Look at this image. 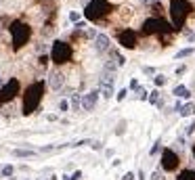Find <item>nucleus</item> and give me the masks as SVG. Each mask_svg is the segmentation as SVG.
I'll return each instance as SVG.
<instances>
[{
  "label": "nucleus",
  "mask_w": 195,
  "mask_h": 180,
  "mask_svg": "<svg viewBox=\"0 0 195 180\" xmlns=\"http://www.w3.org/2000/svg\"><path fill=\"white\" fill-rule=\"evenodd\" d=\"M86 38H97V34H95V29H92V28L86 29Z\"/></svg>",
  "instance_id": "25"
},
{
  "label": "nucleus",
  "mask_w": 195,
  "mask_h": 180,
  "mask_svg": "<svg viewBox=\"0 0 195 180\" xmlns=\"http://www.w3.org/2000/svg\"><path fill=\"white\" fill-rule=\"evenodd\" d=\"M13 155H15V157H34L36 153H34V151H29V149H15Z\"/></svg>",
  "instance_id": "15"
},
{
  "label": "nucleus",
  "mask_w": 195,
  "mask_h": 180,
  "mask_svg": "<svg viewBox=\"0 0 195 180\" xmlns=\"http://www.w3.org/2000/svg\"><path fill=\"white\" fill-rule=\"evenodd\" d=\"M69 178H71V180H80V178H82V172L78 170V172H74V174H71Z\"/></svg>",
  "instance_id": "26"
},
{
  "label": "nucleus",
  "mask_w": 195,
  "mask_h": 180,
  "mask_svg": "<svg viewBox=\"0 0 195 180\" xmlns=\"http://www.w3.org/2000/svg\"><path fill=\"white\" fill-rule=\"evenodd\" d=\"M50 59L57 63V65H63L71 59V46L67 42H61V40H55L53 44V50H50Z\"/></svg>",
  "instance_id": "6"
},
{
  "label": "nucleus",
  "mask_w": 195,
  "mask_h": 180,
  "mask_svg": "<svg viewBox=\"0 0 195 180\" xmlns=\"http://www.w3.org/2000/svg\"><path fill=\"white\" fill-rule=\"evenodd\" d=\"M139 180H145V174L143 172H139Z\"/></svg>",
  "instance_id": "37"
},
{
  "label": "nucleus",
  "mask_w": 195,
  "mask_h": 180,
  "mask_svg": "<svg viewBox=\"0 0 195 180\" xmlns=\"http://www.w3.org/2000/svg\"><path fill=\"white\" fill-rule=\"evenodd\" d=\"M172 32H176L168 21H164L162 17H149V19L143 23V34L145 36H162V34H172Z\"/></svg>",
  "instance_id": "4"
},
{
  "label": "nucleus",
  "mask_w": 195,
  "mask_h": 180,
  "mask_svg": "<svg viewBox=\"0 0 195 180\" xmlns=\"http://www.w3.org/2000/svg\"><path fill=\"white\" fill-rule=\"evenodd\" d=\"M17 94H19V80H17V78H11V80L0 88V105L13 101Z\"/></svg>",
  "instance_id": "7"
},
{
  "label": "nucleus",
  "mask_w": 195,
  "mask_h": 180,
  "mask_svg": "<svg viewBox=\"0 0 195 180\" xmlns=\"http://www.w3.org/2000/svg\"><path fill=\"white\" fill-rule=\"evenodd\" d=\"M151 103H157V92H151V97H149Z\"/></svg>",
  "instance_id": "32"
},
{
  "label": "nucleus",
  "mask_w": 195,
  "mask_h": 180,
  "mask_svg": "<svg viewBox=\"0 0 195 180\" xmlns=\"http://www.w3.org/2000/svg\"><path fill=\"white\" fill-rule=\"evenodd\" d=\"M8 32H11V38H13V48L15 50H19L32 38V28H29L28 23H23V21H13Z\"/></svg>",
  "instance_id": "3"
},
{
  "label": "nucleus",
  "mask_w": 195,
  "mask_h": 180,
  "mask_svg": "<svg viewBox=\"0 0 195 180\" xmlns=\"http://www.w3.org/2000/svg\"><path fill=\"white\" fill-rule=\"evenodd\" d=\"M178 163H181L178 155L172 149H164V153H162V168L166 172H174V170H178Z\"/></svg>",
  "instance_id": "8"
},
{
  "label": "nucleus",
  "mask_w": 195,
  "mask_h": 180,
  "mask_svg": "<svg viewBox=\"0 0 195 180\" xmlns=\"http://www.w3.org/2000/svg\"><path fill=\"white\" fill-rule=\"evenodd\" d=\"M185 71H187V67H185V65H181V67H178V69H176V76H182V73H185Z\"/></svg>",
  "instance_id": "30"
},
{
  "label": "nucleus",
  "mask_w": 195,
  "mask_h": 180,
  "mask_svg": "<svg viewBox=\"0 0 195 180\" xmlns=\"http://www.w3.org/2000/svg\"><path fill=\"white\" fill-rule=\"evenodd\" d=\"M67 107H69L67 101H61V103H59V109H61V111H67Z\"/></svg>",
  "instance_id": "28"
},
{
  "label": "nucleus",
  "mask_w": 195,
  "mask_h": 180,
  "mask_svg": "<svg viewBox=\"0 0 195 180\" xmlns=\"http://www.w3.org/2000/svg\"><path fill=\"white\" fill-rule=\"evenodd\" d=\"M172 94H174V97H178V98H189V97H191V92H189L187 86H174Z\"/></svg>",
  "instance_id": "14"
},
{
  "label": "nucleus",
  "mask_w": 195,
  "mask_h": 180,
  "mask_svg": "<svg viewBox=\"0 0 195 180\" xmlns=\"http://www.w3.org/2000/svg\"><path fill=\"white\" fill-rule=\"evenodd\" d=\"M178 111H181V115H182V118H189V115H191V113L195 111V105H193V103H187L185 107H181Z\"/></svg>",
  "instance_id": "16"
},
{
  "label": "nucleus",
  "mask_w": 195,
  "mask_h": 180,
  "mask_svg": "<svg viewBox=\"0 0 195 180\" xmlns=\"http://www.w3.org/2000/svg\"><path fill=\"white\" fill-rule=\"evenodd\" d=\"M193 46H189V48H182V50H178L176 52V59H185V57H189V55H193Z\"/></svg>",
  "instance_id": "18"
},
{
  "label": "nucleus",
  "mask_w": 195,
  "mask_h": 180,
  "mask_svg": "<svg viewBox=\"0 0 195 180\" xmlns=\"http://www.w3.org/2000/svg\"><path fill=\"white\" fill-rule=\"evenodd\" d=\"M97 101H99V90H90V92H86L80 101V107L84 111H92L97 107Z\"/></svg>",
  "instance_id": "11"
},
{
  "label": "nucleus",
  "mask_w": 195,
  "mask_h": 180,
  "mask_svg": "<svg viewBox=\"0 0 195 180\" xmlns=\"http://www.w3.org/2000/svg\"><path fill=\"white\" fill-rule=\"evenodd\" d=\"M99 94H103L105 98H111L113 94V73H103L101 76V90Z\"/></svg>",
  "instance_id": "10"
},
{
  "label": "nucleus",
  "mask_w": 195,
  "mask_h": 180,
  "mask_svg": "<svg viewBox=\"0 0 195 180\" xmlns=\"http://www.w3.org/2000/svg\"><path fill=\"white\" fill-rule=\"evenodd\" d=\"M111 57L115 59V65H124V57L120 55L118 50H113V48H111Z\"/></svg>",
  "instance_id": "20"
},
{
  "label": "nucleus",
  "mask_w": 195,
  "mask_h": 180,
  "mask_svg": "<svg viewBox=\"0 0 195 180\" xmlns=\"http://www.w3.org/2000/svg\"><path fill=\"white\" fill-rule=\"evenodd\" d=\"M122 180H134V174H130V172H128V174H126V176H124Z\"/></svg>",
  "instance_id": "35"
},
{
  "label": "nucleus",
  "mask_w": 195,
  "mask_h": 180,
  "mask_svg": "<svg viewBox=\"0 0 195 180\" xmlns=\"http://www.w3.org/2000/svg\"><path fill=\"white\" fill-rule=\"evenodd\" d=\"M143 73H147V76H153L155 71H153V67H143Z\"/></svg>",
  "instance_id": "27"
},
{
  "label": "nucleus",
  "mask_w": 195,
  "mask_h": 180,
  "mask_svg": "<svg viewBox=\"0 0 195 180\" xmlns=\"http://www.w3.org/2000/svg\"><path fill=\"white\" fill-rule=\"evenodd\" d=\"M0 84H2V80H0Z\"/></svg>",
  "instance_id": "40"
},
{
  "label": "nucleus",
  "mask_w": 195,
  "mask_h": 180,
  "mask_svg": "<svg viewBox=\"0 0 195 180\" xmlns=\"http://www.w3.org/2000/svg\"><path fill=\"white\" fill-rule=\"evenodd\" d=\"M13 166H4L2 170H0V176H13Z\"/></svg>",
  "instance_id": "21"
},
{
  "label": "nucleus",
  "mask_w": 195,
  "mask_h": 180,
  "mask_svg": "<svg viewBox=\"0 0 195 180\" xmlns=\"http://www.w3.org/2000/svg\"><path fill=\"white\" fill-rule=\"evenodd\" d=\"M193 13V4L189 0H172L170 2V17H172V28L178 29L185 25V21L189 19V15Z\"/></svg>",
  "instance_id": "2"
},
{
  "label": "nucleus",
  "mask_w": 195,
  "mask_h": 180,
  "mask_svg": "<svg viewBox=\"0 0 195 180\" xmlns=\"http://www.w3.org/2000/svg\"><path fill=\"white\" fill-rule=\"evenodd\" d=\"M63 84H65V76H63L61 71H53V73L49 76V86L53 90H61Z\"/></svg>",
  "instance_id": "12"
},
{
  "label": "nucleus",
  "mask_w": 195,
  "mask_h": 180,
  "mask_svg": "<svg viewBox=\"0 0 195 180\" xmlns=\"http://www.w3.org/2000/svg\"><path fill=\"white\" fill-rule=\"evenodd\" d=\"M95 50L97 52H107L109 50V38L105 34H97V38H95Z\"/></svg>",
  "instance_id": "13"
},
{
  "label": "nucleus",
  "mask_w": 195,
  "mask_h": 180,
  "mask_svg": "<svg viewBox=\"0 0 195 180\" xmlns=\"http://www.w3.org/2000/svg\"><path fill=\"white\" fill-rule=\"evenodd\" d=\"M193 157H195V145H193Z\"/></svg>",
  "instance_id": "39"
},
{
  "label": "nucleus",
  "mask_w": 195,
  "mask_h": 180,
  "mask_svg": "<svg viewBox=\"0 0 195 180\" xmlns=\"http://www.w3.org/2000/svg\"><path fill=\"white\" fill-rule=\"evenodd\" d=\"M63 180H71V178H69V176H63Z\"/></svg>",
  "instance_id": "38"
},
{
  "label": "nucleus",
  "mask_w": 195,
  "mask_h": 180,
  "mask_svg": "<svg viewBox=\"0 0 195 180\" xmlns=\"http://www.w3.org/2000/svg\"><path fill=\"white\" fill-rule=\"evenodd\" d=\"M176 180H195V172L193 170H182Z\"/></svg>",
  "instance_id": "17"
},
{
  "label": "nucleus",
  "mask_w": 195,
  "mask_h": 180,
  "mask_svg": "<svg viewBox=\"0 0 195 180\" xmlns=\"http://www.w3.org/2000/svg\"><path fill=\"white\" fill-rule=\"evenodd\" d=\"M157 151H160V142H155L153 149H151V155H157Z\"/></svg>",
  "instance_id": "31"
},
{
  "label": "nucleus",
  "mask_w": 195,
  "mask_h": 180,
  "mask_svg": "<svg viewBox=\"0 0 195 180\" xmlns=\"http://www.w3.org/2000/svg\"><path fill=\"white\" fill-rule=\"evenodd\" d=\"M118 42L122 48H136V32L134 29H124L118 34Z\"/></svg>",
  "instance_id": "9"
},
{
  "label": "nucleus",
  "mask_w": 195,
  "mask_h": 180,
  "mask_svg": "<svg viewBox=\"0 0 195 180\" xmlns=\"http://www.w3.org/2000/svg\"><path fill=\"white\" fill-rule=\"evenodd\" d=\"M151 180H164V174H162V172H153Z\"/></svg>",
  "instance_id": "24"
},
{
  "label": "nucleus",
  "mask_w": 195,
  "mask_h": 180,
  "mask_svg": "<svg viewBox=\"0 0 195 180\" xmlns=\"http://www.w3.org/2000/svg\"><path fill=\"white\" fill-rule=\"evenodd\" d=\"M145 4H155V0H143Z\"/></svg>",
  "instance_id": "36"
},
{
  "label": "nucleus",
  "mask_w": 195,
  "mask_h": 180,
  "mask_svg": "<svg viewBox=\"0 0 195 180\" xmlns=\"http://www.w3.org/2000/svg\"><path fill=\"white\" fill-rule=\"evenodd\" d=\"M126 94H128V90H120V92H118V101H124V98H126Z\"/></svg>",
  "instance_id": "23"
},
{
  "label": "nucleus",
  "mask_w": 195,
  "mask_h": 180,
  "mask_svg": "<svg viewBox=\"0 0 195 180\" xmlns=\"http://www.w3.org/2000/svg\"><path fill=\"white\" fill-rule=\"evenodd\" d=\"M80 101H82L80 94H71V109H74V111L80 109Z\"/></svg>",
  "instance_id": "19"
},
{
  "label": "nucleus",
  "mask_w": 195,
  "mask_h": 180,
  "mask_svg": "<svg viewBox=\"0 0 195 180\" xmlns=\"http://www.w3.org/2000/svg\"><path fill=\"white\" fill-rule=\"evenodd\" d=\"M107 13H111V4L107 0H92L88 7L84 8V15L88 21H99L103 19Z\"/></svg>",
  "instance_id": "5"
},
{
  "label": "nucleus",
  "mask_w": 195,
  "mask_h": 180,
  "mask_svg": "<svg viewBox=\"0 0 195 180\" xmlns=\"http://www.w3.org/2000/svg\"><path fill=\"white\" fill-rule=\"evenodd\" d=\"M153 82H155V86H164V84H166V78L164 76H155Z\"/></svg>",
  "instance_id": "22"
},
{
  "label": "nucleus",
  "mask_w": 195,
  "mask_h": 180,
  "mask_svg": "<svg viewBox=\"0 0 195 180\" xmlns=\"http://www.w3.org/2000/svg\"><path fill=\"white\" fill-rule=\"evenodd\" d=\"M69 19L71 21H78V19H80V15H78V13H69Z\"/></svg>",
  "instance_id": "34"
},
{
  "label": "nucleus",
  "mask_w": 195,
  "mask_h": 180,
  "mask_svg": "<svg viewBox=\"0 0 195 180\" xmlns=\"http://www.w3.org/2000/svg\"><path fill=\"white\" fill-rule=\"evenodd\" d=\"M46 63H49V57H46V55L40 57V65H42V67H46Z\"/></svg>",
  "instance_id": "29"
},
{
  "label": "nucleus",
  "mask_w": 195,
  "mask_h": 180,
  "mask_svg": "<svg viewBox=\"0 0 195 180\" xmlns=\"http://www.w3.org/2000/svg\"><path fill=\"white\" fill-rule=\"evenodd\" d=\"M42 94H44V82H42V80L29 84L28 90H25V94H23V115L34 113L36 107H38L40 101H42Z\"/></svg>",
  "instance_id": "1"
},
{
  "label": "nucleus",
  "mask_w": 195,
  "mask_h": 180,
  "mask_svg": "<svg viewBox=\"0 0 195 180\" xmlns=\"http://www.w3.org/2000/svg\"><path fill=\"white\" fill-rule=\"evenodd\" d=\"M130 88H132V90H139V82H136V80H132V82H130Z\"/></svg>",
  "instance_id": "33"
}]
</instances>
